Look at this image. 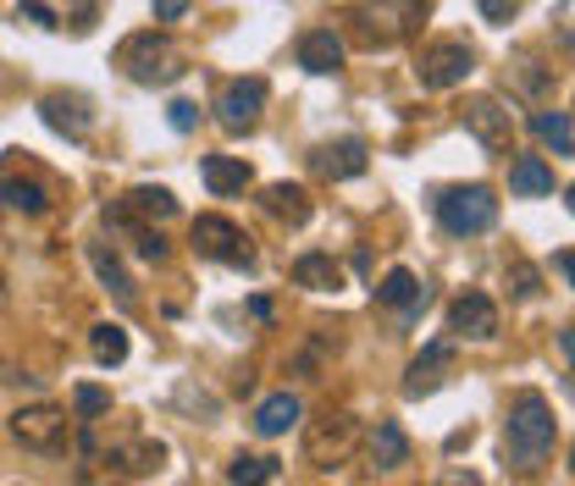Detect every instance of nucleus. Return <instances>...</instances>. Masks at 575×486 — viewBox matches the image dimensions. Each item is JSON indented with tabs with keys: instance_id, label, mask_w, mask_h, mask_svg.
Returning a JSON list of instances; mask_svg holds the SVG:
<instances>
[{
	"instance_id": "obj_1",
	"label": "nucleus",
	"mask_w": 575,
	"mask_h": 486,
	"mask_svg": "<svg viewBox=\"0 0 575 486\" xmlns=\"http://www.w3.org/2000/svg\"><path fill=\"white\" fill-rule=\"evenodd\" d=\"M553 436H558V425H553L547 398L525 387V392L509 403V420H503V458H509L514 469H536V464L553 453Z\"/></svg>"
},
{
	"instance_id": "obj_2",
	"label": "nucleus",
	"mask_w": 575,
	"mask_h": 486,
	"mask_svg": "<svg viewBox=\"0 0 575 486\" xmlns=\"http://www.w3.org/2000/svg\"><path fill=\"white\" fill-rule=\"evenodd\" d=\"M432 18V0H360L349 12L354 23V40L365 51H393L404 45L409 34H420V23Z\"/></svg>"
},
{
	"instance_id": "obj_3",
	"label": "nucleus",
	"mask_w": 575,
	"mask_h": 486,
	"mask_svg": "<svg viewBox=\"0 0 575 486\" xmlns=\"http://www.w3.org/2000/svg\"><path fill=\"white\" fill-rule=\"evenodd\" d=\"M117 67L134 78V84H145V89H167V84H178L183 73H189V62H183V51L167 40V34H134V40H123V51H117Z\"/></svg>"
},
{
	"instance_id": "obj_4",
	"label": "nucleus",
	"mask_w": 575,
	"mask_h": 486,
	"mask_svg": "<svg viewBox=\"0 0 575 486\" xmlns=\"http://www.w3.org/2000/svg\"><path fill=\"white\" fill-rule=\"evenodd\" d=\"M432 205H437L443 233H454V238H476V233H487V227L498 222V199H492V188H481V183L443 188Z\"/></svg>"
},
{
	"instance_id": "obj_5",
	"label": "nucleus",
	"mask_w": 575,
	"mask_h": 486,
	"mask_svg": "<svg viewBox=\"0 0 575 486\" xmlns=\"http://www.w3.org/2000/svg\"><path fill=\"white\" fill-rule=\"evenodd\" d=\"M12 436H18L29 453L56 458V453H67L73 420H67V409H56V403H29V409H18V414H12Z\"/></svg>"
},
{
	"instance_id": "obj_6",
	"label": "nucleus",
	"mask_w": 575,
	"mask_h": 486,
	"mask_svg": "<svg viewBox=\"0 0 575 486\" xmlns=\"http://www.w3.org/2000/svg\"><path fill=\"white\" fill-rule=\"evenodd\" d=\"M194 255H205V260H216V266H238V271L255 266L249 238H244L238 222H227V216H194Z\"/></svg>"
},
{
	"instance_id": "obj_7",
	"label": "nucleus",
	"mask_w": 575,
	"mask_h": 486,
	"mask_svg": "<svg viewBox=\"0 0 575 486\" xmlns=\"http://www.w3.org/2000/svg\"><path fill=\"white\" fill-rule=\"evenodd\" d=\"M420 89H432V95H443V89H459L470 73H476V51L465 45V40H443V45H432L426 56H420Z\"/></svg>"
},
{
	"instance_id": "obj_8",
	"label": "nucleus",
	"mask_w": 575,
	"mask_h": 486,
	"mask_svg": "<svg viewBox=\"0 0 575 486\" xmlns=\"http://www.w3.org/2000/svg\"><path fill=\"white\" fill-rule=\"evenodd\" d=\"M354 442H360V420L354 414H321L305 431V458L327 469V464H343L354 453Z\"/></svg>"
},
{
	"instance_id": "obj_9",
	"label": "nucleus",
	"mask_w": 575,
	"mask_h": 486,
	"mask_svg": "<svg viewBox=\"0 0 575 486\" xmlns=\"http://www.w3.org/2000/svg\"><path fill=\"white\" fill-rule=\"evenodd\" d=\"M260 111H266V78H233L216 95V117H222L227 133H255Z\"/></svg>"
},
{
	"instance_id": "obj_10",
	"label": "nucleus",
	"mask_w": 575,
	"mask_h": 486,
	"mask_svg": "<svg viewBox=\"0 0 575 486\" xmlns=\"http://www.w3.org/2000/svg\"><path fill=\"white\" fill-rule=\"evenodd\" d=\"M40 117H45V128H56V133L73 139V144H84L89 128H95L89 100H84V95H67V89H51V95L40 100Z\"/></svg>"
},
{
	"instance_id": "obj_11",
	"label": "nucleus",
	"mask_w": 575,
	"mask_h": 486,
	"mask_svg": "<svg viewBox=\"0 0 575 486\" xmlns=\"http://www.w3.org/2000/svg\"><path fill=\"white\" fill-rule=\"evenodd\" d=\"M465 133H470L481 150H492V155L514 144V122H509V111H503L498 100H487V95L465 106Z\"/></svg>"
},
{
	"instance_id": "obj_12",
	"label": "nucleus",
	"mask_w": 575,
	"mask_h": 486,
	"mask_svg": "<svg viewBox=\"0 0 575 486\" xmlns=\"http://www.w3.org/2000/svg\"><path fill=\"white\" fill-rule=\"evenodd\" d=\"M448 332L487 343V337L498 332V304H492L487 293H459V299L448 304Z\"/></svg>"
},
{
	"instance_id": "obj_13",
	"label": "nucleus",
	"mask_w": 575,
	"mask_h": 486,
	"mask_svg": "<svg viewBox=\"0 0 575 486\" xmlns=\"http://www.w3.org/2000/svg\"><path fill=\"white\" fill-rule=\"evenodd\" d=\"M106 464L117 469V475H156L161 464H167V447L156 442V436H134V442H117L111 453H106Z\"/></svg>"
},
{
	"instance_id": "obj_14",
	"label": "nucleus",
	"mask_w": 575,
	"mask_h": 486,
	"mask_svg": "<svg viewBox=\"0 0 575 486\" xmlns=\"http://www.w3.org/2000/svg\"><path fill=\"white\" fill-rule=\"evenodd\" d=\"M310 161H316V172H321V177L349 183V177H360V172H365V144H360V139H338V144H321Z\"/></svg>"
},
{
	"instance_id": "obj_15",
	"label": "nucleus",
	"mask_w": 575,
	"mask_h": 486,
	"mask_svg": "<svg viewBox=\"0 0 575 486\" xmlns=\"http://www.w3.org/2000/svg\"><path fill=\"white\" fill-rule=\"evenodd\" d=\"M299 67L316 73V78L338 73V67H343V40H338L332 29H310V34L299 40Z\"/></svg>"
},
{
	"instance_id": "obj_16",
	"label": "nucleus",
	"mask_w": 575,
	"mask_h": 486,
	"mask_svg": "<svg viewBox=\"0 0 575 486\" xmlns=\"http://www.w3.org/2000/svg\"><path fill=\"white\" fill-rule=\"evenodd\" d=\"M200 177H205V188H211L216 199H227V194H244V188L255 183L249 161H238V155H205Z\"/></svg>"
},
{
	"instance_id": "obj_17",
	"label": "nucleus",
	"mask_w": 575,
	"mask_h": 486,
	"mask_svg": "<svg viewBox=\"0 0 575 486\" xmlns=\"http://www.w3.org/2000/svg\"><path fill=\"white\" fill-rule=\"evenodd\" d=\"M260 210L271 216V222H288V227H305L310 222V194L299 188V183H271L266 194H260Z\"/></svg>"
},
{
	"instance_id": "obj_18",
	"label": "nucleus",
	"mask_w": 575,
	"mask_h": 486,
	"mask_svg": "<svg viewBox=\"0 0 575 486\" xmlns=\"http://www.w3.org/2000/svg\"><path fill=\"white\" fill-rule=\"evenodd\" d=\"M448 365H454V343H426V348L415 354L409 376H404V392H409V398L432 392V387L443 381V370H448Z\"/></svg>"
},
{
	"instance_id": "obj_19",
	"label": "nucleus",
	"mask_w": 575,
	"mask_h": 486,
	"mask_svg": "<svg viewBox=\"0 0 575 486\" xmlns=\"http://www.w3.org/2000/svg\"><path fill=\"white\" fill-rule=\"evenodd\" d=\"M0 205L18 216H45L51 210V188L34 177H0Z\"/></svg>"
},
{
	"instance_id": "obj_20",
	"label": "nucleus",
	"mask_w": 575,
	"mask_h": 486,
	"mask_svg": "<svg viewBox=\"0 0 575 486\" xmlns=\"http://www.w3.org/2000/svg\"><path fill=\"white\" fill-rule=\"evenodd\" d=\"M117 210H128L134 222H172V216H178V199H172L167 188H150V183H145V188H128V194L117 199Z\"/></svg>"
},
{
	"instance_id": "obj_21",
	"label": "nucleus",
	"mask_w": 575,
	"mask_h": 486,
	"mask_svg": "<svg viewBox=\"0 0 575 486\" xmlns=\"http://www.w3.org/2000/svg\"><path fill=\"white\" fill-rule=\"evenodd\" d=\"M376 299H382V304H393V310H404V315H420V310H426V288H420V282H415V271H404V266L382 277Z\"/></svg>"
},
{
	"instance_id": "obj_22",
	"label": "nucleus",
	"mask_w": 575,
	"mask_h": 486,
	"mask_svg": "<svg viewBox=\"0 0 575 486\" xmlns=\"http://www.w3.org/2000/svg\"><path fill=\"white\" fill-rule=\"evenodd\" d=\"M509 194H520V199H542V194H553V166L536 161V155H520V161L509 166Z\"/></svg>"
},
{
	"instance_id": "obj_23",
	"label": "nucleus",
	"mask_w": 575,
	"mask_h": 486,
	"mask_svg": "<svg viewBox=\"0 0 575 486\" xmlns=\"http://www.w3.org/2000/svg\"><path fill=\"white\" fill-rule=\"evenodd\" d=\"M371 464H376V469H398V464H409V436H404V425L376 420V431H371Z\"/></svg>"
},
{
	"instance_id": "obj_24",
	"label": "nucleus",
	"mask_w": 575,
	"mask_h": 486,
	"mask_svg": "<svg viewBox=\"0 0 575 486\" xmlns=\"http://www.w3.org/2000/svg\"><path fill=\"white\" fill-rule=\"evenodd\" d=\"M299 414H305V409H299L294 392H271V398L255 409V431H260V436H283L288 425H299Z\"/></svg>"
},
{
	"instance_id": "obj_25",
	"label": "nucleus",
	"mask_w": 575,
	"mask_h": 486,
	"mask_svg": "<svg viewBox=\"0 0 575 486\" xmlns=\"http://www.w3.org/2000/svg\"><path fill=\"white\" fill-rule=\"evenodd\" d=\"M294 282L327 293V288H343V271H338L332 255H299V260H294Z\"/></svg>"
},
{
	"instance_id": "obj_26",
	"label": "nucleus",
	"mask_w": 575,
	"mask_h": 486,
	"mask_svg": "<svg viewBox=\"0 0 575 486\" xmlns=\"http://www.w3.org/2000/svg\"><path fill=\"white\" fill-rule=\"evenodd\" d=\"M89 266H95V277L123 299V304H134V282H128V271H123V260L106 249V244H89Z\"/></svg>"
},
{
	"instance_id": "obj_27",
	"label": "nucleus",
	"mask_w": 575,
	"mask_h": 486,
	"mask_svg": "<svg viewBox=\"0 0 575 486\" xmlns=\"http://www.w3.org/2000/svg\"><path fill=\"white\" fill-rule=\"evenodd\" d=\"M277 475H283V464L266 458V453H238V458L227 464V480H238V486H266V480H277Z\"/></svg>"
},
{
	"instance_id": "obj_28",
	"label": "nucleus",
	"mask_w": 575,
	"mask_h": 486,
	"mask_svg": "<svg viewBox=\"0 0 575 486\" xmlns=\"http://www.w3.org/2000/svg\"><path fill=\"white\" fill-rule=\"evenodd\" d=\"M89 354H95L100 365H123V359H128V332H123L117 321H100V326L89 332Z\"/></svg>"
},
{
	"instance_id": "obj_29",
	"label": "nucleus",
	"mask_w": 575,
	"mask_h": 486,
	"mask_svg": "<svg viewBox=\"0 0 575 486\" xmlns=\"http://www.w3.org/2000/svg\"><path fill=\"white\" fill-rule=\"evenodd\" d=\"M531 133H536L542 144H553L558 155L575 150V133H569V117H564V111H536V117H531Z\"/></svg>"
},
{
	"instance_id": "obj_30",
	"label": "nucleus",
	"mask_w": 575,
	"mask_h": 486,
	"mask_svg": "<svg viewBox=\"0 0 575 486\" xmlns=\"http://www.w3.org/2000/svg\"><path fill=\"white\" fill-rule=\"evenodd\" d=\"M73 409H78V420H100V414H111V392L106 387H78Z\"/></svg>"
},
{
	"instance_id": "obj_31",
	"label": "nucleus",
	"mask_w": 575,
	"mask_h": 486,
	"mask_svg": "<svg viewBox=\"0 0 575 486\" xmlns=\"http://www.w3.org/2000/svg\"><path fill=\"white\" fill-rule=\"evenodd\" d=\"M167 122H172L178 133H194V122H200V106H194V100H172V106H167Z\"/></svg>"
},
{
	"instance_id": "obj_32",
	"label": "nucleus",
	"mask_w": 575,
	"mask_h": 486,
	"mask_svg": "<svg viewBox=\"0 0 575 486\" xmlns=\"http://www.w3.org/2000/svg\"><path fill=\"white\" fill-rule=\"evenodd\" d=\"M18 23H34V29H56V12L45 7V0H23V7H18Z\"/></svg>"
},
{
	"instance_id": "obj_33",
	"label": "nucleus",
	"mask_w": 575,
	"mask_h": 486,
	"mask_svg": "<svg viewBox=\"0 0 575 486\" xmlns=\"http://www.w3.org/2000/svg\"><path fill=\"white\" fill-rule=\"evenodd\" d=\"M520 7H525V0H476V12H481L487 23H509Z\"/></svg>"
},
{
	"instance_id": "obj_34",
	"label": "nucleus",
	"mask_w": 575,
	"mask_h": 486,
	"mask_svg": "<svg viewBox=\"0 0 575 486\" xmlns=\"http://www.w3.org/2000/svg\"><path fill=\"white\" fill-rule=\"evenodd\" d=\"M509 282H514V299H536V271H531L525 260L509 266Z\"/></svg>"
},
{
	"instance_id": "obj_35",
	"label": "nucleus",
	"mask_w": 575,
	"mask_h": 486,
	"mask_svg": "<svg viewBox=\"0 0 575 486\" xmlns=\"http://www.w3.org/2000/svg\"><path fill=\"white\" fill-rule=\"evenodd\" d=\"M150 7H156V23H178L194 0H150Z\"/></svg>"
},
{
	"instance_id": "obj_36",
	"label": "nucleus",
	"mask_w": 575,
	"mask_h": 486,
	"mask_svg": "<svg viewBox=\"0 0 575 486\" xmlns=\"http://www.w3.org/2000/svg\"><path fill=\"white\" fill-rule=\"evenodd\" d=\"M558 348H564V359H569V365H575V326H569V332H564V337H558Z\"/></svg>"
},
{
	"instance_id": "obj_37",
	"label": "nucleus",
	"mask_w": 575,
	"mask_h": 486,
	"mask_svg": "<svg viewBox=\"0 0 575 486\" xmlns=\"http://www.w3.org/2000/svg\"><path fill=\"white\" fill-rule=\"evenodd\" d=\"M558 271L569 277V288H575V255H558Z\"/></svg>"
},
{
	"instance_id": "obj_38",
	"label": "nucleus",
	"mask_w": 575,
	"mask_h": 486,
	"mask_svg": "<svg viewBox=\"0 0 575 486\" xmlns=\"http://www.w3.org/2000/svg\"><path fill=\"white\" fill-rule=\"evenodd\" d=\"M564 205H569V216H575V183H569V188H564Z\"/></svg>"
},
{
	"instance_id": "obj_39",
	"label": "nucleus",
	"mask_w": 575,
	"mask_h": 486,
	"mask_svg": "<svg viewBox=\"0 0 575 486\" xmlns=\"http://www.w3.org/2000/svg\"><path fill=\"white\" fill-rule=\"evenodd\" d=\"M569 469H575V453H569Z\"/></svg>"
}]
</instances>
